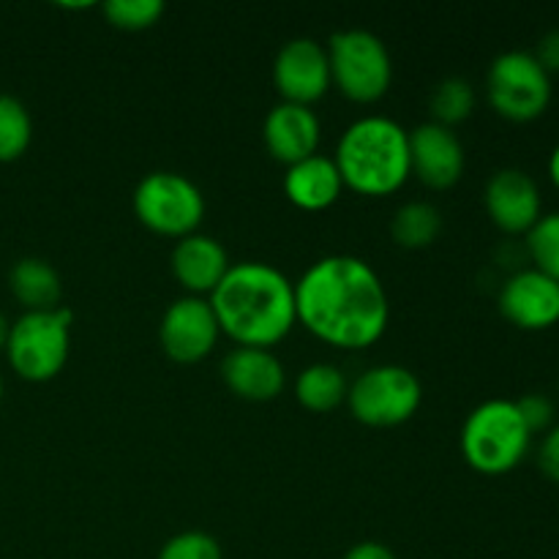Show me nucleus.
<instances>
[{"mask_svg": "<svg viewBox=\"0 0 559 559\" xmlns=\"http://www.w3.org/2000/svg\"><path fill=\"white\" fill-rule=\"evenodd\" d=\"M516 407L530 435H540V431L546 435L555 426V402L544 393H527V396L516 399Z\"/></svg>", "mask_w": 559, "mask_h": 559, "instance_id": "27", "label": "nucleus"}, {"mask_svg": "<svg viewBox=\"0 0 559 559\" xmlns=\"http://www.w3.org/2000/svg\"><path fill=\"white\" fill-rule=\"evenodd\" d=\"M158 559H224L222 546L213 535L200 533V530H189V533H180L175 538H169L167 544L158 551Z\"/></svg>", "mask_w": 559, "mask_h": 559, "instance_id": "26", "label": "nucleus"}, {"mask_svg": "<svg viewBox=\"0 0 559 559\" xmlns=\"http://www.w3.org/2000/svg\"><path fill=\"white\" fill-rule=\"evenodd\" d=\"M344 189L360 197L396 194L409 180V131L385 115L355 120L336 145Z\"/></svg>", "mask_w": 559, "mask_h": 559, "instance_id": "3", "label": "nucleus"}, {"mask_svg": "<svg viewBox=\"0 0 559 559\" xmlns=\"http://www.w3.org/2000/svg\"><path fill=\"white\" fill-rule=\"evenodd\" d=\"M424 388L409 369L396 364L371 366L347 391V407L358 424L371 429L402 426L418 413Z\"/></svg>", "mask_w": 559, "mask_h": 559, "instance_id": "8", "label": "nucleus"}, {"mask_svg": "<svg viewBox=\"0 0 559 559\" xmlns=\"http://www.w3.org/2000/svg\"><path fill=\"white\" fill-rule=\"evenodd\" d=\"M102 14L118 31H145L162 20L164 3L162 0H109L102 5Z\"/></svg>", "mask_w": 559, "mask_h": 559, "instance_id": "25", "label": "nucleus"}, {"mask_svg": "<svg viewBox=\"0 0 559 559\" xmlns=\"http://www.w3.org/2000/svg\"><path fill=\"white\" fill-rule=\"evenodd\" d=\"M497 306L519 331H549L559 322V282L535 267H522L506 278Z\"/></svg>", "mask_w": 559, "mask_h": 559, "instance_id": "12", "label": "nucleus"}, {"mask_svg": "<svg viewBox=\"0 0 559 559\" xmlns=\"http://www.w3.org/2000/svg\"><path fill=\"white\" fill-rule=\"evenodd\" d=\"M9 289L25 306V311H52L63 298L60 273L38 257H25L11 265Z\"/></svg>", "mask_w": 559, "mask_h": 559, "instance_id": "19", "label": "nucleus"}, {"mask_svg": "<svg viewBox=\"0 0 559 559\" xmlns=\"http://www.w3.org/2000/svg\"><path fill=\"white\" fill-rule=\"evenodd\" d=\"M486 96L500 118L513 123L538 120L551 104V76L527 49L497 55L486 74Z\"/></svg>", "mask_w": 559, "mask_h": 559, "instance_id": "7", "label": "nucleus"}, {"mask_svg": "<svg viewBox=\"0 0 559 559\" xmlns=\"http://www.w3.org/2000/svg\"><path fill=\"white\" fill-rule=\"evenodd\" d=\"M169 265H173V273L180 287L189 295H194V298L211 295L222 284V278L227 276L229 267H233L229 265L227 249L216 238L200 233L186 235V238L175 243Z\"/></svg>", "mask_w": 559, "mask_h": 559, "instance_id": "17", "label": "nucleus"}, {"mask_svg": "<svg viewBox=\"0 0 559 559\" xmlns=\"http://www.w3.org/2000/svg\"><path fill=\"white\" fill-rule=\"evenodd\" d=\"M218 336V322L205 298L183 295L167 306L158 325V342L164 355L175 364H200L213 353Z\"/></svg>", "mask_w": 559, "mask_h": 559, "instance_id": "10", "label": "nucleus"}, {"mask_svg": "<svg viewBox=\"0 0 559 559\" xmlns=\"http://www.w3.org/2000/svg\"><path fill=\"white\" fill-rule=\"evenodd\" d=\"M344 191V180L333 158L314 153L304 162L287 167L284 175V194L295 207L306 213H320L336 205Z\"/></svg>", "mask_w": 559, "mask_h": 559, "instance_id": "18", "label": "nucleus"}, {"mask_svg": "<svg viewBox=\"0 0 559 559\" xmlns=\"http://www.w3.org/2000/svg\"><path fill=\"white\" fill-rule=\"evenodd\" d=\"M298 322L338 349H366L382 338L391 304L382 278L366 260L331 254L306 267L295 284Z\"/></svg>", "mask_w": 559, "mask_h": 559, "instance_id": "1", "label": "nucleus"}, {"mask_svg": "<svg viewBox=\"0 0 559 559\" xmlns=\"http://www.w3.org/2000/svg\"><path fill=\"white\" fill-rule=\"evenodd\" d=\"M218 331L238 347L271 349L298 322L295 284L267 262H235L207 298Z\"/></svg>", "mask_w": 559, "mask_h": 559, "instance_id": "2", "label": "nucleus"}, {"mask_svg": "<svg viewBox=\"0 0 559 559\" xmlns=\"http://www.w3.org/2000/svg\"><path fill=\"white\" fill-rule=\"evenodd\" d=\"M33 140V120L16 96L0 93V164L16 162L27 153Z\"/></svg>", "mask_w": 559, "mask_h": 559, "instance_id": "22", "label": "nucleus"}, {"mask_svg": "<svg viewBox=\"0 0 559 559\" xmlns=\"http://www.w3.org/2000/svg\"><path fill=\"white\" fill-rule=\"evenodd\" d=\"M71 349V311H25L11 322L5 358L27 382H47L63 371Z\"/></svg>", "mask_w": 559, "mask_h": 559, "instance_id": "5", "label": "nucleus"}, {"mask_svg": "<svg viewBox=\"0 0 559 559\" xmlns=\"http://www.w3.org/2000/svg\"><path fill=\"white\" fill-rule=\"evenodd\" d=\"M9 331H11V322L5 320L3 311H0V353H5V342H9Z\"/></svg>", "mask_w": 559, "mask_h": 559, "instance_id": "32", "label": "nucleus"}, {"mask_svg": "<svg viewBox=\"0 0 559 559\" xmlns=\"http://www.w3.org/2000/svg\"><path fill=\"white\" fill-rule=\"evenodd\" d=\"M349 382L344 371L333 364H311L295 380V399L309 413H333L347 402Z\"/></svg>", "mask_w": 559, "mask_h": 559, "instance_id": "20", "label": "nucleus"}, {"mask_svg": "<svg viewBox=\"0 0 559 559\" xmlns=\"http://www.w3.org/2000/svg\"><path fill=\"white\" fill-rule=\"evenodd\" d=\"M344 559H396L385 544H377V540H364V544H355L353 549L344 555Z\"/></svg>", "mask_w": 559, "mask_h": 559, "instance_id": "30", "label": "nucleus"}, {"mask_svg": "<svg viewBox=\"0 0 559 559\" xmlns=\"http://www.w3.org/2000/svg\"><path fill=\"white\" fill-rule=\"evenodd\" d=\"M134 213L142 227L162 238L194 235L205 218V197L180 173H151L136 183Z\"/></svg>", "mask_w": 559, "mask_h": 559, "instance_id": "9", "label": "nucleus"}, {"mask_svg": "<svg viewBox=\"0 0 559 559\" xmlns=\"http://www.w3.org/2000/svg\"><path fill=\"white\" fill-rule=\"evenodd\" d=\"M533 435L511 399H489L462 426V456L475 473L506 475L524 462Z\"/></svg>", "mask_w": 559, "mask_h": 559, "instance_id": "4", "label": "nucleus"}, {"mask_svg": "<svg viewBox=\"0 0 559 559\" xmlns=\"http://www.w3.org/2000/svg\"><path fill=\"white\" fill-rule=\"evenodd\" d=\"M549 178L559 191V145L555 147V151H551V156H549Z\"/></svg>", "mask_w": 559, "mask_h": 559, "instance_id": "31", "label": "nucleus"}, {"mask_svg": "<svg viewBox=\"0 0 559 559\" xmlns=\"http://www.w3.org/2000/svg\"><path fill=\"white\" fill-rule=\"evenodd\" d=\"M409 173L426 189L445 191L464 175V145L456 131L440 123H420L409 131Z\"/></svg>", "mask_w": 559, "mask_h": 559, "instance_id": "14", "label": "nucleus"}, {"mask_svg": "<svg viewBox=\"0 0 559 559\" xmlns=\"http://www.w3.org/2000/svg\"><path fill=\"white\" fill-rule=\"evenodd\" d=\"M273 85L287 104L311 107L331 91V60L328 49L314 38H293L273 60Z\"/></svg>", "mask_w": 559, "mask_h": 559, "instance_id": "11", "label": "nucleus"}, {"mask_svg": "<svg viewBox=\"0 0 559 559\" xmlns=\"http://www.w3.org/2000/svg\"><path fill=\"white\" fill-rule=\"evenodd\" d=\"M0 402H3V377H0Z\"/></svg>", "mask_w": 559, "mask_h": 559, "instance_id": "33", "label": "nucleus"}, {"mask_svg": "<svg viewBox=\"0 0 559 559\" xmlns=\"http://www.w3.org/2000/svg\"><path fill=\"white\" fill-rule=\"evenodd\" d=\"M331 82L355 104H374L391 91L393 60L385 41L369 31L333 33L328 41Z\"/></svg>", "mask_w": 559, "mask_h": 559, "instance_id": "6", "label": "nucleus"}, {"mask_svg": "<svg viewBox=\"0 0 559 559\" xmlns=\"http://www.w3.org/2000/svg\"><path fill=\"white\" fill-rule=\"evenodd\" d=\"M442 233V216L431 202H404L391 222L393 243L402 249H426Z\"/></svg>", "mask_w": 559, "mask_h": 559, "instance_id": "21", "label": "nucleus"}, {"mask_svg": "<svg viewBox=\"0 0 559 559\" xmlns=\"http://www.w3.org/2000/svg\"><path fill=\"white\" fill-rule=\"evenodd\" d=\"M475 109V87L464 76H448L435 87L429 98L431 123H440L453 129L462 120H467Z\"/></svg>", "mask_w": 559, "mask_h": 559, "instance_id": "23", "label": "nucleus"}, {"mask_svg": "<svg viewBox=\"0 0 559 559\" xmlns=\"http://www.w3.org/2000/svg\"><path fill=\"white\" fill-rule=\"evenodd\" d=\"M222 380L246 402H273L284 391L287 371L271 349L235 347L222 360Z\"/></svg>", "mask_w": 559, "mask_h": 559, "instance_id": "16", "label": "nucleus"}, {"mask_svg": "<svg viewBox=\"0 0 559 559\" xmlns=\"http://www.w3.org/2000/svg\"><path fill=\"white\" fill-rule=\"evenodd\" d=\"M535 60L544 66V71L549 76L559 74V27L557 31H549L544 38L538 41V49H535Z\"/></svg>", "mask_w": 559, "mask_h": 559, "instance_id": "29", "label": "nucleus"}, {"mask_svg": "<svg viewBox=\"0 0 559 559\" xmlns=\"http://www.w3.org/2000/svg\"><path fill=\"white\" fill-rule=\"evenodd\" d=\"M527 254L535 271L559 282V211L544 213L527 233Z\"/></svg>", "mask_w": 559, "mask_h": 559, "instance_id": "24", "label": "nucleus"}, {"mask_svg": "<svg viewBox=\"0 0 559 559\" xmlns=\"http://www.w3.org/2000/svg\"><path fill=\"white\" fill-rule=\"evenodd\" d=\"M538 467L546 478L559 484V424L544 435V442L538 448Z\"/></svg>", "mask_w": 559, "mask_h": 559, "instance_id": "28", "label": "nucleus"}, {"mask_svg": "<svg viewBox=\"0 0 559 559\" xmlns=\"http://www.w3.org/2000/svg\"><path fill=\"white\" fill-rule=\"evenodd\" d=\"M484 205L491 224L506 235H527L544 216V197L533 175L524 169H497L484 191Z\"/></svg>", "mask_w": 559, "mask_h": 559, "instance_id": "13", "label": "nucleus"}, {"mask_svg": "<svg viewBox=\"0 0 559 559\" xmlns=\"http://www.w3.org/2000/svg\"><path fill=\"white\" fill-rule=\"evenodd\" d=\"M262 140H265L267 153L276 162L293 167V164L314 156L317 147H320V118L311 107L282 102L267 112L265 126H262Z\"/></svg>", "mask_w": 559, "mask_h": 559, "instance_id": "15", "label": "nucleus"}]
</instances>
